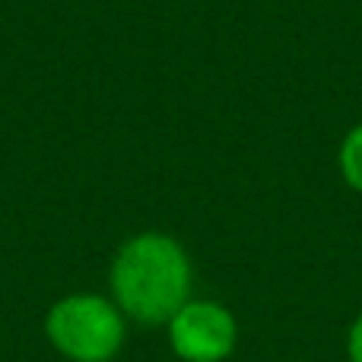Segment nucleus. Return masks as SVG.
<instances>
[{
  "mask_svg": "<svg viewBox=\"0 0 362 362\" xmlns=\"http://www.w3.org/2000/svg\"><path fill=\"white\" fill-rule=\"evenodd\" d=\"M191 261L169 235L144 232L121 245L112 264L115 305L140 325H169L191 302Z\"/></svg>",
  "mask_w": 362,
  "mask_h": 362,
  "instance_id": "obj_1",
  "label": "nucleus"
},
{
  "mask_svg": "<svg viewBox=\"0 0 362 362\" xmlns=\"http://www.w3.org/2000/svg\"><path fill=\"white\" fill-rule=\"evenodd\" d=\"M124 312L105 296H64L45 315V337L70 362H108L124 344Z\"/></svg>",
  "mask_w": 362,
  "mask_h": 362,
  "instance_id": "obj_2",
  "label": "nucleus"
},
{
  "mask_svg": "<svg viewBox=\"0 0 362 362\" xmlns=\"http://www.w3.org/2000/svg\"><path fill=\"white\" fill-rule=\"evenodd\" d=\"M165 327L172 353L185 362H223L232 356L238 340L235 318L219 302H187Z\"/></svg>",
  "mask_w": 362,
  "mask_h": 362,
  "instance_id": "obj_3",
  "label": "nucleus"
},
{
  "mask_svg": "<svg viewBox=\"0 0 362 362\" xmlns=\"http://www.w3.org/2000/svg\"><path fill=\"white\" fill-rule=\"evenodd\" d=\"M340 165H344L346 181H350V185L362 194V124L344 140V150H340Z\"/></svg>",
  "mask_w": 362,
  "mask_h": 362,
  "instance_id": "obj_4",
  "label": "nucleus"
},
{
  "mask_svg": "<svg viewBox=\"0 0 362 362\" xmlns=\"http://www.w3.org/2000/svg\"><path fill=\"white\" fill-rule=\"evenodd\" d=\"M346 356L350 362H362V315L353 321L350 334H346Z\"/></svg>",
  "mask_w": 362,
  "mask_h": 362,
  "instance_id": "obj_5",
  "label": "nucleus"
}]
</instances>
